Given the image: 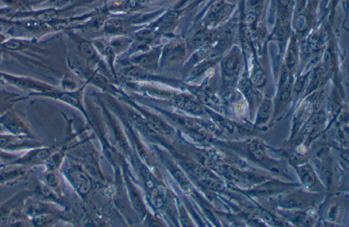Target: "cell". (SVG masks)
<instances>
[{
	"mask_svg": "<svg viewBox=\"0 0 349 227\" xmlns=\"http://www.w3.org/2000/svg\"><path fill=\"white\" fill-rule=\"evenodd\" d=\"M7 38L0 44V62L33 70H52L55 60V40Z\"/></svg>",
	"mask_w": 349,
	"mask_h": 227,
	"instance_id": "cell-1",
	"label": "cell"
},
{
	"mask_svg": "<svg viewBox=\"0 0 349 227\" xmlns=\"http://www.w3.org/2000/svg\"><path fill=\"white\" fill-rule=\"evenodd\" d=\"M59 30L52 22L34 19H0V33L7 38L40 40Z\"/></svg>",
	"mask_w": 349,
	"mask_h": 227,
	"instance_id": "cell-2",
	"label": "cell"
},
{
	"mask_svg": "<svg viewBox=\"0 0 349 227\" xmlns=\"http://www.w3.org/2000/svg\"><path fill=\"white\" fill-rule=\"evenodd\" d=\"M243 54L238 46H233L221 60V70L227 78H236L243 67Z\"/></svg>",
	"mask_w": 349,
	"mask_h": 227,
	"instance_id": "cell-3",
	"label": "cell"
},
{
	"mask_svg": "<svg viewBox=\"0 0 349 227\" xmlns=\"http://www.w3.org/2000/svg\"><path fill=\"white\" fill-rule=\"evenodd\" d=\"M235 5L227 0H219L213 4L207 13L205 19L206 24L215 27L225 22L234 11Z\"/></svg>",
	"mask_w": 349,
	"mask_h": 227,
	"instance_id": "cell-4",
	"label": "cell"
},
{
	"mask_svg": "<svg viewBox=\"0 0 349 227\" xmlns=\"http://www.w3.org/2000/svg\"><path fill=\"white\" fill-rule=\"evenodd\" d=\"M292 88L291 72L286 66L282 68L280 80L278 99L280 102L286 103L291 97Z\"/></svg>",
	"mask_w": 349,
	"mask_h": 227,
	"instance_id": "cell-5",
	"label": "cell"
},
{
	"mask_svg": "<svg viewBox=\"0 0 349 227\" xmlns=\"http://www.w3.org/2000/svg\"><path fill=\"white\" fill-rule=\"evenodd\" d=\"M298 58H299V52H298L297 40L295 37L293 36L290 38L289 46L286 52L284 66L291 72L297 64Z\"/></svg>",
	"mask_w": 349,
	"mask_h": 227,
	"instance_id": "cell-6",
	"label": "cell"
},
{
	"mask_svg": "<svg viewBox=\"0 0 349 227\" xmlns=\"http://www.w3.org/2000/svg\"><path fill=\"white\" fill-rule=\"evenodd\" d=\"M185 52L186 47L184 43L176 42L166 47L164 54L168 60H180L183 58Z\"/></svg>",
	"mask_w": 349,
	"mask_h": 227,
	"instance_id": "cell-7",
	"label": "cell"
},
{
	"mask_svg": "<svg viewBox=\"0 0 349 227\" xmlns=\"http://www.w3.org/2000/svg\"><path fill=\"white\" fill-rule=\"evenodd\" d=\"M297 171L303 185L307 187H312L315 185L316 177L311 166L308 164L300 166L297 167Z\"/></svg>",
	"mask_w": 349,
	"mask_h": 227,
	"instance_id": "cell-8",
	"label": "cell"
},
{
	"mask_svg": "<svg viewBox=\"0 0 349 227\" xmlns=\"http://www.w3.org/2000/svg\"><path fill=\"white\" fill-rule=\"evenodd\" d=\"M307 202L302 197L291 195L286 197L282 201V205L287 208H303L307 206Z\"/></svg>",
	"mask_w": 349,
	"mask_h": 227,
	"instance_id": "cell-9",
	"label": "cell"
},
{
	"mask_svg": "<svg viewBox=\"0 0 349 227\" xmlns=\"http://www.w3.org/2000/svg\"><path fill=\"white\" fill-rule=\"evenodd\" d=\"M272 101L270 99L266 98L263 100L260 105L257 114V122H266L270 118L272 111Z\"/></svg>",
	"mask_w": 349,
	"mask_h": 227,
	"instance_id": "cell-10",
	"label": "cell"
},
{
	"mask_svg": "<svg viewBox=\"0 0 349 227\" xmlns=\"http://www.w3.org/2000/svg\"><path fill=\"white\" fill-rule=\"evenodd\" d=\"M160 54V49L159 48H156V49L152 50V51L147 52V53L142 54L135 59V62L139 63V64L146 65V66H150L156 63V61L158 60V56Z\"/></svg>",
	"mask_w": 349,
	"mask_h": 227,
	"instance_id": "cell-11",
	"label": "cell"
},
{
	"mask_svg": "<svg viewBox=\"0 0 349 227\" xmlns=\"http://www.w3.org/2000/svg\"><path fill=\"white\" fill-rule=\"evenodd\" d=\"M249 152L254 159L261 160L265 157L264 144L258 140H254L249 145Z\"/></svg>",
	"mask_w": 349,
	"mask_h": 227,
	"instance_id": "cell-12",
	"label": "cell"
},
{
	"mask_svg": "<svg viewBox=\"0 0 349 227\" xmlns=\"http://www.w3.org/2000/svg\"><path fill=\"white\" fill-rule=\"evenodd\" d=\"M267 75L264 71L260 68H256L253 70L250 76L251 85L255 87H261L266 83Z\"/></svg>",
	"mask_w": 349,
	"mask_h": 227,
	"instance_id": "cell-13",
	"label": "cell"
},
{
	"mask_svg": "<svg viewBox=\"0 0 349 227\" xmlns=\"http://www.w3.org/2000/svg\"><path fill=\"white\" fill-rule=\"evenodd\" d=\"M123 23L121 21L115 20L108 23L106 29L109 34H118L123 31Z\"/></svg>",
	"mask_w": 349,
	"mask_h": 227,
	"instance_id": "cell-14",
	"label": "cell"
},
{
	"mask_svg": "<svg viewBox=\"0 0 349 227\" xmlns=\"http://www.w3.org/2000/svg\"><path fill=\"white\" fill-rule=\"evenodd\" d=\"M50 1H52V0H23L21 4L20 9H19V11H27V10L31 9L33 7L42 5V4L49 3Z\"/></svg>",
	"mask_w": 349,
	"mask_h": 227,
	"instance_id": "cell-15",
	"label": "cell"
},
{
	"mask_svg": "<svg viewBox=\"0 0 349 227\" xmlns=\"http://www.w3.org/2000/svg\"><path fill=\"white\" fill-rule=\"evenodd\" d=\"M306 81H307V76H301L296 81L295 87H294V91H295L296 93H299L300 92L302 91L305 87Z\"/></svg>",
	"mask_w": 349,
	"mask_h": 227,
	"instance_id": "cell-16",
	"label": "cell"
},
{
	"mask_svg": "<svg viewBox=\"0 0 349 227\" xmlns=\"http://www.w3.org/2000/svg\"><path fill=\"white\" fill-rule=\"evenodd\" d=\"M15 10L11 7L0 8V19H8L10 15L15 13Z\"/></svg>",
	"mask_w": 349,
	"mask_h": 227,
	"instance_id": "cell-17",
	"label": "cell"
},
{
	"mask_svg": "<svg viewBox=\"0 0 349 227\" xmlns=\"http://www.w3.org/2000/svg\"><path fill=\"white\" fill-rule=\"evenodd\" d=\"M7 37L5 36V35H4L3 34H2V33H0V44H1L2 42H3L4 41L7 40Z\"/></svg>",
	"mask_w": 349,
	"mask_h": 227,
	"instance_id": "cell-18",
	"label": "cell"
},
{
	"mask_svg": "<svg viewBox=\"0 0 349 227\" xmlns=\"http://www.w3.org/2000/svg\"><path fill=\"white\" fill-rule=\"evenodd\" d=\"M227 1L229 2V3L234 4H237V3H239V2L241 1V0H227Z\"/></svg>",
	"mask_w": 349,
	"mask_h": 227,
	"instance_id": "cell-19",
	"label": "cell"
}]
</instances>
